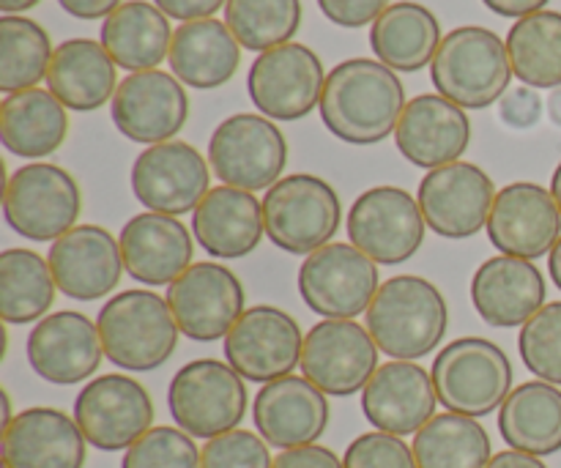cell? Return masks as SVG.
<instances>
[{
    "instance_id": "41",
    "label": "cell",
    "mask_w": 561,
    "mask_h": 468,
    "mask_svg": "<svg viewBox=\"0 0 561 468\" xmlns=\"http://www.w3.org/2000/svg\"><path fill=\"white\" fill-rule=\"evenodd\" d=\"M520 359L526 370L540 381L561 387V301H548L518 338Z\"/></svg>"
},
{
    "instance_id": "8",
    "label": "cell",
    "mask_w": 561,
    "mask_h": 468,
    "mask_svg": "<svg viewBox=\"0 0 561 468\" xmlns=\"http://www.w3.org/2000/svg\"><path fill=\"white\" fill-rule=\"evenodd\" d=\"M175 425L192 438H211L236 431L247 414L244 378L219 359H195L181 367L168 389Z\"/></svg>"
},
{
    "instance_id": "53",
    "label": "cell",
    "mask_w": 561,
    "mask_h": 468,
    "mask_svg": "<svg viewBox=\"0 0 561 468\" xmlns=\"http://www.w3.org/2000/svg\"><path fill=\"white\" fill-rule=\"evenodd\" d=\"M38 5V0H0V11L3 14H22V11Z\"/></svg>"
},
{
    "instance_id": "28",
    "label": "cell",
    "mask_w": 561,
    "mask_h": 468,
    "mask_svg": "<svg viewBox=\"0 0 561 468\" xmlns=\"http://www.w3.org/2000/svg\"><path fill=\"white\" fill-rule=\"evenodd\" d=\"M85 436L75 416L58 409H25L3 427V466L9 468H82Z\"/></svg>"
},
{
    "instance_id": "29",
    "label": "cell",
    "mask_w": 561,
    "mask_h": 468,
    "mask_svg": "<svg viewBox=\"0 0 561 468\" xmlns=\"http://www.w3.org/2000/svg\"><path fill=\"white\" fill-rule=\"evenodd\" d=\"M192 230L203 250L219 261H236L257 250L263 241V203L236 186H214L192 217Z\"/></svg>"
},
{
    "instance_id": "21",
    "label": "cell",
    "mask_w": 561,
    "mask_h": 468,
    "mask_svg": "<svg viewBox=\"0 0 561 468\" xmlns=\"http://www.w3.org/2000/svg\"><path fill=\"white\" fill-rule=\"evenodd\" d=\"M27 362L33 373L55 387H75L99 370L104 356L102 334L88 316L60 310L42 318L27 334Z\"/></svg>"
},
{
    "instance_id": "1",
    "label": "cell",
    "mask_w": 561,
    "mask_h": 468,
    "mask_svg": "<svg viewBox=\"0 0 561 468\" xmlns=\"http://www.w3.org/2000/svg\"><path fill=\"white\" fill-rule=\"evenodd\" d=\"M405 91L389 66L373 58H351L327 75L321 121L337 140L376 146L387 140L405 110Z\"/></svg>"
},
{
    "instance_id": "42",
    "label": "cell",
    "mask_w": 561,
    "mask_h": 468,
    "mask_svg": "<svg viewBox=\"0 0 561 468\" xmlns=\"http://www.w3.org/2000/svg\"><path fill=\"white\" fill-rule=\"evenodd\" d=\"M121 468H203V449L181 427H151L126 449Z\"/></svg>"
},
{
    "instance_id": "9",
    "label": "cell",
    "mask_w": 561,
    "mask_h": 468,
    "mask_svg": "<svg viewBox=\"0 0 561 468\" xmlns=\"http://www.w3.org/2000/svg\"><path fill=\"white\" fill-rule=\"evenodd\" d=\"M208 164L236 190H272L288 164V140L266 115H230L208 140Z\"/></svg>"
},
{
    "instance_id": "36",
    "label": "cell",
    "mask_w": 561,
    "mask_h": 468,
    "mask_svg": "<svg viewBox=\"0 0 561 468\" xmlns=\"http://www.w3.org/2000/svg\"><path fill=\"white\" fill-rule=\"evenodd\" d=\"M53 269L38 252L11 247L0 252V318L5 323H33L55 301Z\"/></svg>"
},
{
    "instance_id": "7",
    "label": "cell",
    "mask_w": 561,
    "mask_h": 468,
    "mask_svg": "<svg viewBox=\"0 0 561 468\" xmlns=\"http://www.w3.org/2000/svg\"><path fill=\"white\" fill-rule=\"evenodd\" d=\"M82 212L80 184L69 170L49 162L22 164L9 175L3 217L27 241H58L77 228Z\"/></svg>"
},
{
    "instance_id": "35",
    "label": "cell",
    "mask_w": 561,
    "mask_h": 468,
    "mask_svg": "<svg viewBox=\"0 0 561 468\" xmlns=\"http://www.w3.org/2000/svg\"><path fill=\"white\" fill-rule=\"evenodd\" d=\"M499 433L518 453H561V389L548 381H526L510 392L499 409Z\"/></svg>"
},
{
    "instance_id": "22",
    "label": "cell",
    "mask_w": 561,
    "mask_h": 468,
    "mask_svg": "<svg viewBox=\"0 0 561 468\" xmlns=\"http://www.w3.org/2000/svg\"><path fill=\"white\" fill-rule=\"evenodd\" d=\"M55 285L75 301H99L121 283L124 255L121 241L99 225H77L49 247Z\"/></svg>"
},
{
    "instance_id": "40",
    "label": "cell",
    "mask_w": 561,
    "mask_h": 468,
    "mask_svg": "<svg viewBox=\"0 0 561 468\" xmlns=\"http://www.w3.org/2000/svg\"><path fill=\"white\" fill-rule=\"evenodd\" d=\"M225 25L252 53L288 44L301 25V0H228Z\"/></svg>"
},
{
    "instance_id": "18",
    "label": "cell",
    "mask_w": 561,
    "mask_h": 468,
    "mask_svg": "<svg viewBox=\"0 0 561 468\" xmlns=\"http://www.w3.org/2000/svg\"><path fill=\"white\" fill-rule=\"evenodd\" d=\"M208 162L195 146L168 140L148 146L131 164V192L137 201L157 214L184 217L195 212L208 195Z\"/></svg>"
},
{
    "instance_id": "14",
    "label": "cell",
    "mask_w": 561,
    "mask_h": 468,
    "mask_svg": "<svg viewBox=\"0 0 561 468\" xmlns=\"http://www.w3.org/2000/svg\"><path fill=\"white\" fill-rule=\"evenodd\" d=\"M75 422L91 447L121 453L151 431L153 400L135 378L110 373L88 381L77 395Z\"/></svg>"
},
{
    "instance_id": "15",
    "label": "cell",
    "mask_w": 561,
    "mask_h": 468,
    "mask_svg": "<svg viewBox=\"0 0 561 468\" xmlns=\"http://www.w3.org/2000/svg\"><path fill=\"white\" fill-rule=\"evenodd\" d=\"M305 334L294 316L272 305L250 307L225 338V359L244 381L272 384L301 365Z\"/></svg>"
},
{
    "instance_id": "37",
    "label": "cell",
    "mask_w": 561,
    "mask_h": 468,
    "mask_svg": "<svg viewBox=\"0 0 561 468\" xmlns=\"http://www.w3.org/2000/svg\"><path fill=\"white\" fill-rule=\"evenodd\" d=\"M416 468H488L491 436L471 416L436 414L414 438Z\"/></svg>"
},
{
    "instance_id": "55",
    "label": "cell",
    "mask_w": 561,
    "mask_h": 468,
    "mask_svg": "<svg viewBox=\"0 0 561 468\" xmlns=\"http://www.w3.org/2000/svg\"><path fill=\"white\" fill-rule=\"evenodd\" d=\"M551 195H553V201H557V206H559V212H561V162H559V168L553 170V179H551Z\"/></svg>"
},
{
    "instance_id": "23",
    "label": "cell",
    "mask_w": 561,
    "mask_h": 468,
    "mask_svg": "<svg viewBox=\"0 0 561 468\" xmlns=\"http://www.w3.org/2000/svg\"><path fill=\"white\" fill-rule=\"evenodd\" d=\"M252 420L268 447L296 449L327 433L332 409L327 395L305 376H285L263 384L252 403Z\"/></svg>"
},
{
    "instance_id": "33",
    "label": "cell",
    "mask_w": 561,
    "mask_h": 468,
    "mask_svg": "<svg viewBox=\"0 0 561 468\" xmlns=\"http://www.w3.org/2000/svg\"><path fill=\"white\" fill-rule=\"evenodd\" d=\"M442 22L427 5L398 0L370 27L376 58L392 71H420L442 47Z\"/></svg>"
},
{
    "instance_id": "25",
    "label": "cell",
    "mask_w": 561,
    "mask_h": 468,
    "mask_svg": "<svg viewBox=\"0 0 561 468\" xmlns=\"http://www.w3.org/2000/svg\"><path fill=\"white\" fill-rule=\"evenodd\" d=\"M394 142L411 164L436 170L460 162L471 142V121L463 107L442 93H420L405 104Z\"/></svg>"
},
{
    "instance_id": "13",
    "label": "cell",
    "mask_w": 561,
    "mask_h": 468,
    "mask_svg": "<svg viewBox=\"0 0 561 468\" xmlns=\"http://www.w3.org/2000/svg\"><path fill=\"white\" fill-rule=\"evenodd\" d=\"M378 345L356 321L323 318L307 332L301 351V373L323 395L351 398L365 392L378 370Z\"/></svg>"
},
{
    "instance_id": "20",
    "label": "cell",
    "mask_w": 561,
    "mask_h": 468,
    "mask_svg": "<svg viewBox=\"0 0 561 468\" xmlns=\"http://www.w3.org/2000/svg\"><path fill=\"white\" fill-rule=\"evenodd\" d=\"M485 230L499 255L537 261L561 239V212L546 186L515 181L496 195Z\"/></svg>"
},
{
    "instance_id": "44",
    "label": "cell",
    "mask_w": 561,
    "mask_h": 468,
    "mask_svg": "<svg viewBox=\"0 0 561 468\" xmlns=\"http://www.w3.org/2000/svg\"><path fill=\"white\" fill-rule=\"evenodd\" d=\"M343 468H416V458L400 436L373 431L348 444Z\"/></svg>"
},
{
    "instance_id": "47",
    "label": "cell",
    "mask_w": 561,
    "mask_h": 468,
    "mask_svg": "<svg viewBox=\"0 0 561 468\" xmlns=\"http://www.w3.org/2000/svg\"><path fill=\"white\" fill-rule=\"evenodd\" d=\"M272 468H343V460L327 447H318V444H307V447L296 449H283V453L274 458Z\"/></svg>"
},
{
    "instance_id": "38",
    "label": "cell",
    "mask_w": 561,
    "mask_h": 468,
    "mask_svg": "<svg viewBox=\"0 0 561 468\" xmlns=\"http://www.w3.org/2000/svg\"><path fill=\"white\" fill-rule=\"evenodd\" d=\"M513 75L529 88H561V14L537 11L515 22L507 33Z\"/></svg>"
},
{
    "instance_id": "46",
    "label": "cell",
    "mask_w": 561,
    "mask_h": 468,
    "mask_svg": "<svg viewBox=\"0 0 561 468\" xmlns=\"http://www.w3.org/2000/svg\"><path fill=\"white\" fill-rule=\"evenodd\" d=\"M318 5L329 22L356 31V27L373 25L392 3L389 0H318Z\"/></svg>"
},
{
    "instance_id": "27",
    "label": "cell",
    "mask_w": 561,
    "mask_h": 468,
    "mask_svg": "<svg viewBox=\"0 0 561 468\" xmlns=\"http://www.w3.org/2000/svg\"><path fill=\"white\" fill-rule=\"evenodd\" d=\"M471 301L488 327H526L546 307V277L526 258L496 255L474 272Z\"/></svg>"
},
{
    "instance_id": "51",
    "label": "cell",
    "mask_w": 561,
    "mask_h": 468,
    "mask_svg": "<svg viewBox=\"0 0 561 468\" xmlns=\"http://www.w3.org/2000/svg\"><path fill=\"white\" fill-rule=\"evenodd\" d=\"M488 468H548L537 455L518 453V449H507V453L493 455Z\"/></svg>"
},
{
    "instance_id": "57",
    "label": "cell",
    "mask_w": 561,
    "mask_h": 468,
    "mask_svg": "<svg viewBox=\"0 0 561 468\" xmlns=\"http://www.w3.org/2000/svg\"><path fill=\"white\" fill-rule=\"evenodd\" d=\"M0 468H9V466H0Z\"/></svg>"
},
{
    "instance_id": "54",
    "label": "cell",
    "mask_w": 561,
    "mask_h": 468,
    "mask_svg": "<svg viewBox=\"0 0 561 468\" xmlns=\"http://www.w3.org/2000/svg\"><path fill=\"white\" fill-rule=\"evenodd\" d=\"M548 118L557 126H561V88H557V91L548 96Z\"/></svg>"
},
{
    "instance_id": "5",
    "label": "cell",
    "mask_w": 561,
    "mask_h": 468,
    "mask_svg": "<svg viewBox=\"0 0 561 468\" xmlns=\"http://www.w3.org/2000/svg\"><path fill=\"white\" fill-rule=\"evenodd\" d=\"M431 376L438 403L471 420L499 411L513 392V365L507 354L485 338H460L444 345Z\"/></svg>"
},
{
    "instance_id": "4",
    "label": "cell",
    "mask_w": 561,
    "mask_h": 468,
    "mask_svg": "<svg viewBox=\"0 0 561 468\" xmlns=\"http://www.w3.org/2000/svg\"><path fill=\"white\" fill-rule=\"evenodd\" d=\"M513 77L507 42L480 25L449 31L431 64L433 85L463 110H485L502 102Z\"/></svg>"
},
{
    "instance_id": "39",
    "label": "cell",
    "mask_w": 561,
    "mask_h": 468,
    "mask_svg": "<svg viewBox=\"0 0 561 468\" xmlns=\"http://www.w3.org/2000/svg\"><path fill=\"white\" fill-rule=\"evenodd\" d=\"M53 42L38 22L22 14L0 16V91L5 96L31 91L47 77Z\"/></svg>"
},
{
    "instance_id": "11",
    "label": "cell",
    "mask_w": 561,
    "mask_h": 468,
    "mask_svg": "<svg viewBox=\"0 0 561 468\" xmlns=\"http://www.w3.org/2000/svg\"><path fill=\"white\" fill-rule=\"evenodd\" d=\"M420 201L400 186L362 192L348 214V241L381 266L411 261L425 241Z\"/></svg>"
},
{
    "instance_id": "45",
    "label": "cell",
    "mask_w": 561,
    "mask_h": 468,
    "mask_svg": "<svg viewBox=\"0 0 561 468\" xmlns=\"http://www.w3.org/2000/svg\"><path fill=\"white\" fill-rule=\"evenodd\" d=\"M542 99L535 88L520 85V88H510L507 93L499 102V118L502 124H507L510 129H531V126L540 124L542 118Z\"/></svg>"
},
{
    "instance_id": "6",
    "label": "cell",
    "mask_w": 561,
    "mask_h": 468,
    "mask_svg": "<svg viewBox=\"0 0 561 468\" xmlns=\"http://www.w3.org/2000/svg\"><path fill=\"white\" fill-rule=\"evenodd\" d=\"M343 206L329 181L312 173L283 175L263 197L266 239L288 255H312L332 244Z\"/></svg>"
},
{
    "instance_id": "26",
    "label": "cell",
    "mask_w": 561,
    "mask_h": 468,
    "mask_svg": "<svg viewBox=\"0 0 561 468\" xmlns=\"http://www.w3.org/2000/svg\"><path fill=\"white\" fill-rule=\"evenodd\" d=\"M121 255L129 277L140 285H173L195 258V241L179 217L146 212L121 230Z\"/></svg>"
},
{
    "instance_id": "48",
    "label": "cell",
    "mask_w": 561,
    "mask_h": 468,
    "mask_svg": "<svg viewBox=\"0 0 561 468\" xmlns=\"http://www.w3.org/2000/svg\"><path fill=\"white\" fill-rule=\"evenodd\" d=\"M170 20L179 22H195V20H211L228 0H153Z\"/></svg>"
},
{
    "instance_id": "43",
    "label": "cell",
    "mask_w": 561,
    "mask_h": 468,
    "mask_svg": "<svg viewBox=\"0 0 561 468\" xmlns=\"http://www.w3.org/2000/svg\"><path fill=\"white\" fill-rule=\"evenodd\" d=\"M274 458L263 436L252 431H230L203 447V468H272Z\"/></svg>"
},
{
    "instance_id": "3",
    "label": "cell",
    "mask_w": 561,
    "mask_h": 468,
    "mask_svg": "<svg viewBox=\"0 0 561 468\" xmlns=\"http://www.w3.org/2000/svg\"><path fill=\"white\" fill-rule=\"evenodd\" d=\"M104 356L129 373H151L179 349V323L168 299L146 288L124 290L99 310Z\"/></svg>"
},
{
    "instance_id": "19",
    "label": "cell",
    "mask_w": 561,
    "mask_h": 468,
    "mask_svg": "<svg viewBox=\"0 0 561 468\" xmlns=\"http://www.w3.org/2000/svg\"><path fill=\"white\" fill-rule=\"evenodd\" d=\"M110 113L115 129L126 140L159 146L184 129L190 118V96L175 75L159 69L135 71L121 80Z\"/></svg>"
},
{
    "instance_id": "10",
    "label": "cell",
    "mask_w": 561,
    "mask_h": 468,
    "mask_svg": "<svg viewBox=\"0 0 561 468\" xmlns=\"http://www.w3.org/2000/svg\"><path fill=\"white\" fill-rule=\"evenodd\" d=\"M378 263L354 244L332 241L307 255L299 269V294L323 318L354 321L378 294Z\"/></svg>"
},
{
    "instance_id": "30",
    "label": "cell",
    "mask_w": 561,
    "mask_h": 468,
    "mask_svg": "<svg viewBox=\"0 0 561 468\" xmlns=\"http://www.w3.org/2000/svg\"><path fill=\"white\" fill-rule=\"evenodd\" d=\"M118 66L102 42L69 38L58 44L47 71V88L66 110L93 113L118 91Z\"/></svg>"
},
{
    "instance_id": "31",
    "label": "cell",
    "mask_w": 561,
    "mask_h": 468,
    "mask_svg": "<svg viewBox=\"0 0 561 468\" xmlns=\"http://www.w3.org/2000/svg\"><path fill=\"white\" fill-rule=\"evenodd\" d=\"M170 69L184 85L211 91L233 80L241 66V44L219 20L181 22L170 44Z\"/></svg>"
},
{
    "instance_id": "52",
    "label": "cell",
    "mask_w": 561,
    "mask_h": 468,
    "mask_svg": "<svg viewBox=\"0 0 561 468\" xmlns=\"http://www.w3.org/2000/svg\"><path fill=\"white\" fill-rule=\"evenodd\" d=\"M548 272H551V279L553 285L561 290V239L557 241V247L551 250V255H548Z\"/></svg>"
},
{
    "instance_id": "24",
    "label": "cell",
    "mask_w": 561,
    "mask_h": 468,
    "mask_svg": "<svg viewBox=\"0 0 561 468\" xmlns=\"http://www.w3.org/2000/svg\"><path fill=\"white\" fill-rule=\"evenodd\" d=\"M438 395L433 376L414 362L381 365L362 392V411L376 431L416 436L436 416Z\"/></svg>"
},
{
    "instance_id": "17",
    "label": "cell",
    "mask_w": 561,
    "mask_h": 468,
    "mask_svg": "<svg viewBox=\"0 0 561 468\" xmlns=\"http://www.w3.org/2000/svg\"><path fill=\"white\" fill-rule=\"evenodd\" d=\"M168 305L181 334L197 343L228 338L244 316V285L222 263H192L173 285H168Z\"/></svg>"
},
{
    "instance_id": "49",
    "label": "cell",
    "mask_w": 561,
    "mask_h": 468,
    "mask_svg": "<svg viewBox=\"0 0 561 468\" xmlns=\"http://www.w3.org/2000/svg\"><path fill=\"white\" fill-rule=\"evenodd\" d=\"M66 14L77 20H107L115 9H121V0H58Z\"/></svg>"
},
{
    "instance_id": "16",
    "label": "cell",
    "mask_w": 561,
    "mask_h": 468,
    "mask_svg": "<svg viewBox=\"0 0 561 468\" xmlns=\"http://www.w3.org/2000/svg\"><path fill=\"white\" fill-rule=\"evenodd\" d=\"M496 195L485 170L471 162H453L431 170L422 179L416 201L433 233L463 241L488 228Z\"/></svg>"
},
{
    "instance_id": "50",
    "label": "cell",
    "mask_w": 561,
    "mask_h": 468,
    "mask_svg": "<svg viewBox=\"0 0 561 468\" xmlns=\"http://www.w3.org/2000/svg\"><path fill=\"white\" fill-rule=\"evenodd\" d=\"M493 14L513 16V20H524V16L537 14L548 5V0H482Z\"/></svg>"
},
{
    "instance_id": "32",
    "label": "cell",
    "mask_w": 561,
    "mask_h": 468,
    "mask_svg": "<svg viewBox=\"0 0 561 468\" xmlns=\"http://www.w3.org/2000/svg\"><path fill=\"white\" fill-rule=\"evenodd\" d=\"M69 135L66 107L53 91L31 88L11 93L0 104V140L20 159H44L58 151Z\"/></svg>"
},
{
    "instance_id": "56",
    "label": "cell",
    "mask_w": 561,
    "mask_h": 468,
    "mask_svg": "<svg viewBox=\"0 0 561 468\" xmlns=\"http://www.w3.org/2000/svg\"><path fill=\"white\" fill-rule=\"evenodd\" d=\"M11 420H14V414H11V398L9 392H3V427L11 425Z\"/></svg>"
},
{
    "instance_id": "2",
    "label": "cell",
    "mask_w": 561,
    "mask_h": 468,
    "mask_svg": "<svg viewBox=\"0 0 561 468\" xmlns=\"http://www.w3.org/2000/svg\"><path fill=\"white\" fill-rule=\"evenodd\" d=\"M365 318L378 351L400 362L433 354L449 327V310L442 290L431 279L414 274L387 279Z\"/></svg>"
},
{
    "instance_id": "12",
    "label": "cell",
    "mask_w": 561,
    "mask_h": 468,
    "mask_svg": "<svg viewBox=\"0 0 561 468\" xmlns=\"http://www.w3.org/2000/svg\"><path fill=\"white\" fill-rule=\"evenodd\" d=\"M327 71L307 44H279L255 58L247 75V91L261 115L299 121L321 107Z\"/></svg>"
},
{
    "instance_id": "34",
    "label": "cell",
    "mask_w": 561,
    "mask_h": 468,
    "mask_svg": "<svg viewBox=\"0 0 561 468\" xmlns=\"http://www.w3.org/2000/svg\"><path fill=\"white\" fill-rule=\"evenodd\" d=\"M102 44L115 66L131 75L157 69L170 55V44H173L170 16L157 3L129 0L104 20Z\"/></svg>"
}]
</instances>
